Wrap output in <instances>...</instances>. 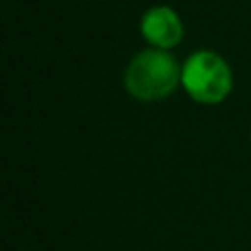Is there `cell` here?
<instances>
[{
	"label": "cell",
	"mask_w": 251,
	"mask_h": 251,
	"mask_svg": "<svg viewBox=\"0 0 251 251\" xmlns=\"http://www.w3.org/2000/svg\"><path fill=\"white\" fill-rule=\"evenodd\" d=\"M181 79L176 60L165 51H143L126 71V88L132 97L156 101L168 97Z\"/></svg>",
	"instance_id": "1"
},
{
	"label": "cell",
	"mask_w": 251,
	"mask_h": 251,
	"mask_svg": "<svg viewBox=\"0 0 251 251\" xmlns=\"http://www.w3.org/2000/svg\"><path fill=\"white\" fill-rule=\"evenodd\" d=\"M181 82L190 97L201 104H218L231 91V71L221 55L199 51L185 62Z\"/></svg>",
	"instance_id": "2"
},
{
	"label": "cell",
	"mask_w": 251,
	"mask_h": 251,
	"mask_svg": "<svg viewBox=\"0 0 251 251\" xmlns=\"http://www.w3.org/2000/svg\"><path fill=\"white\" fill-rule=\"evenodd\" d=\"M141 31L148 42H152L159 49H170L181 42L183 26L178 16L168 7H154L143 16Z\"/></svg>",
	"instance_id": "3"
}]
</instances>
